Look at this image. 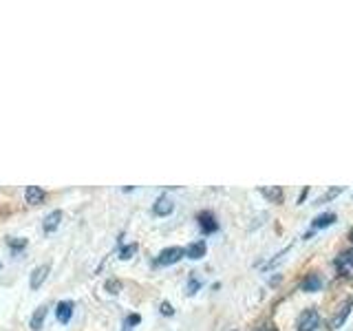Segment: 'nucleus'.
<instances>
[{"mask_svg": "<svg viewBox=\"0 0 353 331\" xmlns=\"http://www.w3.org/2000/svg\"><path fill=\"white\" fill-rule=\"evenodd\" d=\"M334 265H336L338 276H342V279H353V248L340 252Z\"/></svg>", "mask_w": 353, "mask_h": 331, "instance_id": "1", "label": "nucleus"}, {"mask_svg": "<svg viewBox=\"0 0 353 331\" xmlns=\"http://www.w3.org/2000/svg\"><path fill=\"white\" fill-rule=\"evenodd\" d=\"M183 257H185V250L183 248H165V250H161L157 254V259H154V265H157V268H168V265L179 263Z\"/></svg>", "mask_w": 353, "mask_h": 331, "instance_id": "2", "label": "nucleus"}, {"mask_svg": "<svg viewBox=\"0 0 353 331\" xmlns=\"http://www.w3.org/2000/svg\"><path fill=\"white\" fill-rule=\"evenodd\" d=\"M296 327H298L296 331H316L320 327V314H318V309H314V307L305 309V312L298 316Z\"/></svg>", "mask_w": 353, "mask_h": 331, "instance_id": "3", "label": "nucleus"}, {"mask_svg": "<svg viewBox=\"0 0 353 331\" xmlns=\"http://www.w3.org/2000/svg\"><path fill=\"white\" fill-rule=\"evenodd\" d=\"M351 309H353V296H349L345 303H342V307L336 312V316L331 318V323H329V329H338L340 325H345V320L347 316L351 314Z\"/></svg>", "mask_w": 353, "mask_h": 331, "instance_id": "4", "label": "nucleus"}, {"mask_svg": "<svg viewBox=\"0 0 353 331\" xmlns=\"http://www.w3.org/2000/svg\"><path fill=\"white\" fill-rule=\"evenodd\" d=\"M196 221H199V228H201L203 234H212V232L219 230V223L212 212H208V210H203V212L196 214Z\"/></svg>", "mask_w": 353, "mask_h": 331, "instance_id": "5", "label": "nucleus"}, {"mask_svg": "<svg viewBox=\"0 0 353 331\" xmlns=\"http://www.w3.org/2000/svg\"><path fill=\"white\" fill-rule=\"evenodd\" d=\"M49 272H51V265H47V263H44V265H38V268L31 272V276H29V287H31L33 292H36L38 287H40L44 281H47Z\"/></svg>", "mask_w": 353, "mask_h": 331, "instance_id": "6", "label": "nucleus"}, {"mask_svg": "<svg viewBox=\"0 0 353 331\" xmlns=\"http://www.w3.org/2000/svg\"><path fill=\"white\" fill-rule=\"evenodd\" d=\"M73 301H60L55 305V318H58V323L66 325L71 323V316H73Z\"/></svg>", "mask_w": 353, "mask_h": 331, "instance_id": "7", "label": "nucleus"}, {"mask_svg": "<svg viewBox=\"0 0 353 331\" xmlns=\"http://www.w3.org/2000/svg\"><path fill=\"white\" fill-rule=\"evenodd\" d=\"M60 221H62V212H60V210H53V212H49L47 217H44V221H42L44 234H53V232L60 228Z\"/></svg>", "mask_w": 353, "mask_h": 331, "instance_id": "8", "label": "nucleus"}, {"mask_svg": "<svg viewBox=\"0 0 353 331\" xmlns=\"http://www.w3.org/2000/svg\"><path fill=\"white\" fill-rule=\"evenodd\" d=\"M174 210V203H172V199L170 197H165V194H161L157 201H154V205H152V212L157 214V217H168L170 212Z\"/></svg>", "mask_w": 353, "mask_h": 331, "instance_id": "9", "label": "nucleus"}, {"mask_svg": "<svg viewBox=\"0 0 353 331\" xmlns=\"http://www.w3.org/2000/svg\"><path fill=\"white\" fill-rule=\"evenodd\" d=\"M44 199H47V192L42 190L40 185H27V190H25V201L29 205H40Z\"/></svg>", "mask_w": 353, "mask_h": 331, "instance_id": "10", "label": "nucleus"}, {"mask_svg": "<svg viewBox=\"0 0 353 331\" xmlns=\"http://www.w3.org/2000/svg\"><path fill=\"white\" fill-rule=\"evenodd\" d=\"M205 252H208L205 241H203V239H199V241L190 243V245L185 248V257H188V259H192V261H199V259H203V257H205Z\"/></svg>", "mask_w": 353, "mask_h": 331, "instance_id": "11", "label": "nucleus"}, {"mask_svg": "<svg viewBox=\"0 0 353 331\" xmlns=\"http://www.w3.org/2000/svg\"><path fill=\"white\" fill-rule=\"evenodd\" d=\"M301 290L309 292V294L320 292V290H323V279H320L318 274H309V276H305V281L301 283Z\"/></svg>", "mask_w": 353, "mask_h": 331, "instance_id": "12", "label": "nucleus"}, {"mask_svg": "<svg viewBox=\"0 0 353 331\" xmlns=\"http://www.w3.org/2000/svg\"><path fill=\"white\" fill-rule=\"evenodd\" d=\"M47 314H49V307H47V305H40V307L36 309V312H33L29 327H31L33 331H40V329L44 327V318H47Z\"/></svg>", "mask_w": 353, "mask_h": 331, "instance_id": "13", "label": "nucleus"}, {"mask_svg": "<svg viewBox=\"0 0 353 331\" xmlns=\"http://www.w3.org/2000/svg\"><path fill=\"white\" fill-rule=\"evenodd\" d=\"M334 223H336V214L334 212H323V214H318L314 219V228L316 230H325V228L334 225Z\"/></svg>", "mask_w": 353, "mask_h": 331, "instance_id": "14", "label": "nucleus"}, {"mask_svg": "<svg viewBox=\"0 0 353 331\" xmlns=\"http://www.w3.org/2000/svg\"><path fill=\"white\" fill-rule=\"evenodd\" d=\"M261 194H263V197H268L270 201H274V203H281V201H283V188H279V185H274V188H263Z\"/></svg>", "mask_w": 353, "mask_h": 331, "instance_id": "15", "label": "nucleus"}, {"mask_svg": "<svg viewBox=\"0 0 353 331\" xmlns=\"http://www.w3.org/2000/svg\"><path fill=\"white\" fill-rule=\"evenodd\" d=\"M7 245L11 250H25L27 248V239H16V237H7Z\"/></svg>", "mask_w": 353, "mask_h": 331, "instance_id": "16", "label": "nucleus"}, {"mask_svg": "<svg viewBox=\"0 0 353 331\" xmlns=\"http://www.w3.org/2000/svg\"><path fill=\"white\" fill-rule=\"evenodd\" d=\"M135 252H137V243H130V245L119 250V259L121 261H128V259H132V254H135Z\"/></svg>", "mask_w": 353, "mask_h": 331, "instance_id": "17", "label": "nucleus"}, {"mask_svg": "<svg viewBox=\"0 0 353 331\" xmlns=\"http://www.w3.org/2000/svg\"><path fill=\"white\" fill-rule=\"evenodd\" d=\"M201 285H203V283L199 281L196 276H190V281H188V294H190V296L196 294L199 290H201Z\"/></svg>", "mask_w": 353, "mask_h": 331, "instance_id": "18", "label": "nucleus"}, {"mask_svg": "<svg viewBox=\"0 0 353 331\" xmlns=\"http://www.w3.org/2000/svg\"><path fill=\"white\" fill-rule=\"evenodd\" d=\"M340 192H342V188H331V190H329V192H327L325 197H320V199H318V201H316V203H325V201H329V199H334V197H338Z\"/></svg>", "mask_w": 353, "mask_h": 331, "instance_id": "19", "label": "nucleus"}, {"mask_svg": "<svg viewBox=\"0 0 353 331\" xmlns=\"http://www.w3.org/2000/svg\"><path fill=\"white\" fill-rule=\"evenodd\" d=\"M106 290H108V294H117L121 290V283L119 281H108L106 283Z\"/></svg>", "mask_w": 353, "mask_h": 331, "instance_id": "20", "label": "nucleus"}, {"mask_svg": "<svg viewBox=\"0 0 353 331\" xmlns=\"http://www.w3.org/2000/svg\"><path fill=\"white\" fill-rule=\"evenodd\" d=\"M159 309H161V314H163V316H172V314H174V309H172L170 303H161Z\"/></svg>", "mask_w": 353, "mask_h": 331, "instance_id": "21", "label": "nucleus"}, {"mask_svg": "<svg viewBox=\"0 0 353 331\" xmlns=\"http://www.w3.org/2000/svg\"><path fill=\"white\" fill-rule=\"evenodd\" d=\"M256 331H276V327H274V325H263V327H259Z\"/></svg>", "mask_w": 353, "mask_h": 331, "instance_id": "22", "label": "nucleus"}, {"mask_svg": "<svg viewBox=\"0 0 353 331\" xmlns=\"http://www.w3.org/2000/svg\"><path fill=\"white\" fill-rule=\"evenodd\" d=\"M307 194H309V188H305V190L301 192V197H298V203H303V201H305V197H307Z\"/></svg>", "mask_w": 353, "mask_h": 331, "instance_id": "23", "label": "nucleus"}, {"mask_svg": "<svg viewBox=\"0 0 353 331\" xmlns=\"http://www.w3.org/2000/svg\"><path fill=\"white\" fill-rule=\"evenodd\" d=\"M132 327H128V325H124V329H121V331H130Z\"/></svg>", "mask_w": 353, "mask_h": 331, "instance_id": "24", "label": "nucleus"}, {"mask_svg": "<svg viewBox=\"0 0 353 331\" xmlns=\"http://www.w3.org/2000/svg\"><path fill=\"white\" fill-rule=\"evenodd\" d=\"M349 239H351V241H353V230H351V234H349Z\"/></svg>", "mask_w": 353, "mask_h": 331, "instance_id": "25", "label": "nucleus"}]
</instances>
